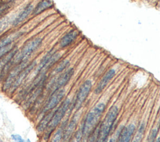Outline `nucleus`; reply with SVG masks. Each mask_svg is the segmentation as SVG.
I'll use <instances>...</instances> for the list:
<instances>
[{"instance_id":"obj_18","label":"nucleus","mask_w":160,"mask_h":142,"mask_svg":"<svg viewBox=\"0 0 160 142\" xmlns=\"http://www.w3.org/2000/svg\"><path fill=\"white\" fill-rule=\"evenodd\" d=\"M71 62L69 59H64L60 60L53 67L51 72L50 76H57L65 71L70 67Z\"/></svg>"},{"instance_id":"obj_26","label":"nucleus","mask_w":160,"mask_h":142,"mask_svg":"<svg viewBox=\"0 0 160 142\" xmlns=\"http://www.w3.org/2000/svg\"><path fill=\"white\" fill-rule=\"evenodd\" d=\"M149 4L152 6H155L159 4V0H147Z\"/></svg>"},{"instance_id":"obj_13","label":"nucleus","mask_w":160,"mask_h":142,"mask_svg":"<svg viewBox=\"0 0 160 142\" xmlns=\"http://www.w3.org/2000/svg\"><path fill=\"white\" fill-rule=\"evenodd\" d=\"M116 73V70L114 68H111L108 70L98 82L95 88L94 89V93L96 95L101 94L108 85L109 82L114 78Z\"/></svg>"},{"instance_id":"obj_8","label":"nucleus","mask_w":160,"mask_h":142,"mask_svg":"<svg viewBox=\"0 0 160 142\" xmlns=\"http://www.w3.org/2000/svg\"><path fill=\"white\" fill-rule=\"evenodd\" d=\"M37 64L38 62L36 60L30 61L28 65L20 72V73L18 75L16 80L13 82L10 89L8 90L10 94L14 93L24 83L28 76L32 73L36 67Z\"/></svg>"},{"instance_id":"obj_23","label":"nucleus","mask_w":160,"mask_h":142,"mask_svg":"<svg viewBox=\"0 0 160 142\" xmlns=\"http://www.w3.org/2000/svg\"><path fill=\"white\" fill-rule=\"evenodd\" d=\"M101 122V121H100ZM99 126H98L89 135L88 138H86V142H97L98 140V131H99Z\"/></svg>"},{"instance_id":"obj_12","label":"nucleus","mask_w":160,"mask_h":142,"mask_svg":"<svg viewBox=\"0 0 160 142\" xmlns=\"http://www.w3.org/2000/svg\"><path fill=\"white\" fill-rule=\"evenodd\" d=\"M34 6L32 3H28L16 15L14 16L11 22V27H17L23 23L31 15Z\"/></svg>"},{"instance_id":"obj_25","label":"nucleus","mask_w":160,"mask_h":142,"mask_svg":"<svg viewBox=\"0 0 160 142\" xmlns=\"http://www.w3.org/2000/svg\"><path fill=\"white\" fill-rule=\"evenodd\" d=\"M11 138L15 142H26V141L22 138V137L19 134L11 135Z\"/></svg>"},{"instance_id":"obj_19","label":"nucleus","mask_w":160,"mask_h":142,"mask_svg":"<svg viewBox=\"0 0 160 142\" xmlns=\"http://www.w3.org/2000/svg\"><path fill=\"white\" fill-rule=\"evenodd\" d=\"M18 50L19 48L18 45L16 44L9 52H8L6 55H4L2 58L0 59V73L4 69V67L6 66V65L12 60L15 54L18 51Z\"/></svg>"},{"instance_id":"obj_15","label":"nucleus","mask_w":160,"mask_h":142,"mask_svg":"<svg viewBox=\"0 0 160 142\" xmlns=\"http://www.w3.org/2000/svg\"><path fill=\"white\" fill-rule=\"evenodd\" d=\"M54 4L52 0H40L34 6L31 16L33 17L37 16L44 12L45 11L52 8Z\"/></svg>"},{"instance_id":"obj_2","label":"nucleus","mask_w":160,"mask_h":142,"mask_svg":"<svg viewBox=\"0 0 160 142\" xmlns=\"http://www.w3.org/2000/svg\"><path fill=\"white\" fill-rule=\"evenodd\" d=\"M106 108V105L104 102H99L86 114L81 123L83 132L82 138L86 139L89 135L98 126Z\"/></svg>"},{"instance_id":"obj_11","label":"nucleus","mask_w":160,"mask_h":142,"mask_svg":"<svg viewBox=\"0 0 160 142\" xmlns=\"http://www.w3.org/2000/svg\"><path fill=\"white\" fill-rule=\"evenodd\" d=\"M80 32L78 29H72L65 33L59 40L58 47L59 49H64L73 44L79 36Z\"/></svg>"},{"instance_id":"obj_24","label":"nucleus","mask_w":160,"mask_h":142,"mask_svg":"<svg viewBox=\"0 0 160 142\" xmlns=\"http://www.w3.org/2000/svg\"><path fill=\"white\" fill-rule=\"evenodd\" d=\"M16 45V44L9 45L5 47H2L0 48V59L2 58L4 55H6L8 52H9Z\"/></svg>"},{"instance_id":"obj_3","label":"nucleus","mask_w":160,"mask_h":142,"mask_svg":"<svg viewBox=\"0 0 160 142\" xmlns=\"http://www.w3.org/2000/svg\"><path fill=\"white\" fill-rule=\"evenodd\" d=\"M119 111V108L116 105L112 106L108 110L105 117L99 123L97 142H107L116 122Z\"/></svg>"},{"instance_id":"obj_5","label":"nucleus","mask_w":160,"mask_h":142,"mask_svg":"<svg viewBox=\"0 0 160 142\" xmlns=\"http://www.w3.org/2000/svg\"><path fill=\"white\" fill-rule=\"evenodd\" d=\"M65 95L66 90L64 88L58 89L48 94V97L45 102H44V105L36 113L37 118L40 119L48 111L56 108L64 99Z\"/></svg>"},{"instance_id":"obj_20","label":"nucleus","mask_w":160,"mask_h":142,"mask_svg":"<svg viewBox=\"0 0 160 142\" xmlns=\"http://www.w3.org/2000/svg\"><path fill=\"white\" fill-rule=\"evenodd\" d=\"M14 16L7 14L0 19V36L6 32L9 27L11 26V22Z\"/></svg>"},{"instance_id":"obj_10","label":"nucleus","mask_w":160,"mask_h":142,"mask_svg":"<svg viewBox=\"0 0 160 142\" xmlns=\"http://www.w3.org/2000/svg\"><path fill=\"white\" fill-rule=\"evenodd\" d=\"M81 113L77 111L74 115L69 120L63 134V136L61 142H70L71 138L72 137L75 131L78 128V121L81 116Z\"/></svg>"},{"instance_id":"obj_22","label":"nucleus","mask_w":160,"mask_h":142,"mask_svg":"<svg viewBox=\"0 0 160 142\" xmlns=\"http://www.w3.org/2000/svg\"><path fill=\"white\" fill-rule=\"evenodd\" d=\"M158 132H159V125H158L157 126H155L151 130L148 136L147 142H154L156 138L158 137Z\"/></svg>"},{"instance_id":"obj_1","label":"nucleus","mask_w":160,"mask_h":142,"mask_svg":"<svg viewBox=\"0 0 160 142\" xmlns=\"http://www.w3.org/2000/svg\"><path fill=\"white\" fill-rule=\"evenodd\" d=\"M71 105V100L69 97H67L64 99L55 109L48 126L42 133V139L44 142H47L50 139L54 130L64 118L66 113L69 111Z\"/></svg>"},{"instance_id":"obj_21","label":"nucleus","mask_w":160,"mask_h":142,"mask_svg":"<svg viewBox=\"0 0 160 142\" xmlns=\"http://www.w3.org/2000/svg\"><path fill=\"white\" fill-rule=\"evenodd\" d=\"M146 129V121H142L139 125L137 130H136V134L134 133L132 137L131 142H141L144 137L145 131Z\"/></svg>"},{"instance_id":"obj_28","label":"nucleus","mask_w":160,"mask_h":142,"mask_svg":"<svg viewBox=\"0 0 160 142\" xmlns=\"http://www.w3.org/2000/svg\"><path fill=\"white\" fill-rule=\"evenodd\" d=\"M26 142H31V140H30L29 138H28V139L26 140Z\"/></svg>"},{"instance_id":"obj_27","label":"nucleus","mask_w":160,"mask_h":142,"mask_svg":"<svg viewBox=\"0 0 160 142\" xmlns=\"http://www.w3.org/2000/svg\"><path fill=\"white\" fill-rule=\"evenodd\" d=\"M115 136H116V138H114V137H112V138H109V139L108 140L107 142H115V141H116V133L115 134Z\"/></svg>"},{"instance_id":"obj_16","label":"nucleus","mask_w":160,"mask_h":142,"mask_svg":"<svg viewBox=\"0 0 160 142\" xmlns=\"http://www.w3.org/2000/svg\"><path fill=\"white\" fill-rule=\"evenodd\" d=\"M69 113L68 114V116L66 117V118H64L63 120L61 121V123L59 124V125L57 127V128L54 130L53 133L51 135V139L50 142H61L63 136V134L64 132L65 128L69 120Z\"/></svg>"},{"instance_id":"obj_7","label":"nucleus","mask_w":160,"mask_h":142,"mask_svg":"<svg viewBox=\"0 0 160 142\" xmlns=\"http://www.w3.org/2000/svg\"><path fill=\"white\" fill-rule=\"evenodd\" d=\"M30 60H26L21 62L15 65H14L9 71L6 77L4 78L2 83V88L1 90L4 92H8L12 86L13 82L16 80L18 75L20 73V72L28 65L29 63Z\"/></svg>"},{"instance_id":"obj_4","label":"nucleus","mask_w":160,"mask_h":142,"mask_svg":"<svg viewBox=\"0 0 160 142\" xmlns=\"http://www.w3.org/2000/svg\"><path fill=\"white\" fill-rule=\"evenodd\" d=\"M42 42L43 39L41 37H34L28 40L13 57V65L23 61L29 60L32 55L41 47Z\"/></svg>"},{"instance_id":"obj_14","label":"nucleus","mask_w":160,"mask_h":142,"mask_svg":"<svg viewBox=\"0 0 160 142\" xmlns=\"http://www.w3.org/2000/svg\"><path fill=\"white\" fill-rule=\"evenodd\" d=\"M24 34L22 31H14L5 32L0 36V48L15 44V42L20 39Z\"/></svg>"},{"instance_id":"obj_9","label":"nucleus","mask_w":160,"mask_h":142,"mask_svg":"<svg viewBox=\"0 0 160 142\" xmlns=\"http://www.w3.org/2000/svg\"><path fill=\"white\" fill-rule=\"evenodd\" d=\"M136 126L133 123L128 126H121L116 130V138L115 142H131L136 131Z\"/></svg>"},{"instance_id":"obj_6","label":"nucleus","mask_w":160,"mask_h":142,"mask_svg":"<svg viewBox=\"0 0 160 142\" xmlns=\"http://www.w3.org/2000/svg\"><path fill=\"white\" fill-rule=\"evenodd\" d=\"M92 88V82L90 79H87L81 83L77 91L74 101L71 102L72 105H71L69 107V110H71V111L74 110L77 111L81 109L83 103L89 95Z\"/></svg>"},{"instance_id":"obj_17","label":"nucleus","mask_w":160,"mask_h":142,"mask_svg":"<svg viewBox=\"0 0 160 142\" xmlns=\"http://www.w3.org/2000/svg\"><path fill=\"white\" fill-rule=\"evenodd\" d=\"M55 109L48 111L39 119V121H38L36 127V130L38 133L42 134L44 132V131L46 129L47 126H48L50 122V120L52 118V116L54 113Z\"/></svg>"}]
</instances>
